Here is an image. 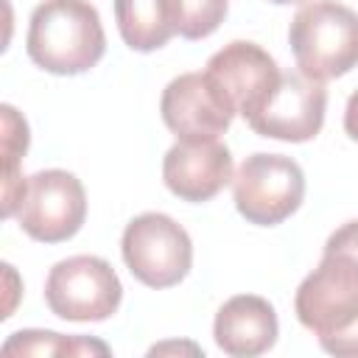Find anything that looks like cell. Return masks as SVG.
<instances>
[{"mask_svg": "<svg viewBox=\"0 0 358 358\" xmlns=\"http://www.w3.org/2000/svg\"><path fill=\"white\" fill-rule=\"evenodd\" d=\"M294 310L324 352L358 358V221L330 232L319 266L296 288Z\"/></svg>", "mask_w": 358, "mask_h": 358, "instance_id": "1", "label": "cell"}, {"mask_svg": "<svg viewBox=\"0 0 358 358\" xmlns=\"http://www.w3.org/2000/svg\"><path fill=\"white\" fill-rule=\"evenodd\" d=\"M25 50L36 67L53 76H78L92 70L106 50L98 8L90 0L39 3L28 22Z\"/></svg>", "mask_w": 358, "mask_h": 358, "instance_id": "2", "label": "cell"}, {"mask_svg": "<svg viewBox=\"0 0 358 358\" xmlns=\"http://www.w3.org/2000/svg\"><path fill=\"white\" fill-rule=\"evenodd\" d=\"M299 73L316 81L347 76L358 64V11L338 0H308L288 25Z\"/></svg>", "mask_w": 358, "mask_h": 358, "instance_id": "3", "label": "cell"}, {"mask_svg": "<svg viewBox=\"0 0 358 358\" xmlns=\"http://www.w3.org/2000/svg\"><path fill=\"white\" fill-rule=\"evenodd\" d=\"M120 252L131 277L148 288H173L193 266V241L187 229L165 213L134 215L123 229Z\"/></svg>", "mask_w": 358, "mask_h": 358, "instance_id": "4", "label": "cell"}, {"mask_svg": "<svg viewBox=\"0 0 358 358\" xmlns=\"http://www.w3.org/2000/svg\"><path fill=\"white\" fill-rule=\"evenodd\" d=\"M238 213L257 227H277L291 218L305 199V173L285 154L257 151L241 162L232 176Z\"/></svg>", "mask_w": 358, "mask_h": 358, "instance_id": "5", "label": "cell"}, {"mask_svg": "<svg viewBox=\"0 0 358 358\" xmlns=\"http://www.w3.org/2000/svg\"><path fill=\"white\" fill-rule=\"evenodd\" d=\"M120 299V277L98 255L64 257L45 280V302L50 313L67 322H103L117 313Z\"/></svg>", "mask_w": 358, "mask_h": 358, "instance_id": "6", "label": "cell"}, {"mask_svg": "<svg viewBox=\"0 0 358 358\" xmlns=\"http://www.w3.org/2000/svg\"><path fill=\"white\" fill-rule=\"evenodd\" d=\"M14 218L20 229L39 243L70 241L87 218V193L81 179L62 168L36 171L25 182Z\"/></svg>", "mask_w": 358, "mask_h": 358, "instance_id": "7", "label": "cell"}, {"mask_svg": "<svg viewBox=\"0 0 358 358\" xmlns=\"http://www.w3.org/2000/svg\"><path fill=\"white\" fill-rule=\"evenodd\" d=\"M159 115L176 140H218L238 115L232 98L207 73H182L162 90Z\"/></svg>", "mask_w": 358, "mask_h": 358, "instance_id": "8", "label": "cell"}, {"mask_svg": "<svg viewBox=\"0 0 358 358\" xmlns=\"http://www.w3.org/2000/svg\"><path fill=\"white\" fill-rule=\"evenodd\" d=\"M327 90L305 73H282L268 98L246 117L249 129L260 137L308 143L324 126Z\"/></svg>", "mask_w": 358, "mask_h": 358, "instance_id": "9", "label": "cell"}, {"mask_svg": "<svg viewBox=\"0 0 358 358\" xmlns=\"http://www.w3.org/2000/svg\"><path fill=\"white\" fill-rule=\"evenodd\" d=\"M235 176L232 154L218 140H176L162 159V182L182 201H210Z\"/></svg>", "mask_w": 358, "mask_h": 358, "instance_id": "10", "label": "cell"}, {"mask_svg": "<svg viewBox=\"0 0 358 358\" xmlns=\"http://www.w3.org/2000/svg\"><path fill=\"white\" fill-rule=\"evenodd\" d=\"M207 73L224 87L243 120L268 98L282 76L274 56L246 39H235L215 50L207 59Z\"/></svg>", "mask_w": 358, "mask_h": 358, "instance_id": "11", "label": "cell"}, {"mask_svg": "<svg viewBox=\"0 0 358 358\" xmlns=\"http://www.w3.org/2000/svg\"><path fill=\"white\" fill-rule=\"evenodd\" d=\"M280 333L277 313L268 299L257 294L229 296L213 322V338L218 350L232 358H255L274 347Z\"/></svg>", "mask_w": 358, "mask_h": 358, "instance_id": "12", "label": "cell"}, {"mask_svg": "<svg viewBox=\"0 0 358 358\" xmlns=\"http://www.w3.org/2000/svg\"><path fill=\"white\" fill-rule=\"evenodd\" d=\"M115 22L131 50L151 53L176 34L165 0H115Z\"/></svg>", "mask_w": 358, "mask_h": 358, "instance_id": "13", "label": "cell"}, {"mask_svg": "<svg viewBox=\"0 0 358 358\" xmlns=\"http://www.w3.org/2000/svg\"><path fill=\"white\" fill-rule=\"evenodd\" d=\"M0 117H3V218H14L28 182V176L20 173V162L28 151L31 134L25 117L11 103L0 106Z\"/></svg>", "mask_w": 358, "mask_h": 358, "instance_id": "14", "label": "cell"}, {"mask_svg": "<svg viewBox=\"0 0 358 358\" xmlns=\"http://www.w3.org/2000/svg\"><path fill=\"white\" fill-rule=\"evenodd\" d=\"M3 355H109L98 338L62 336L53 330H17L3 341Z\"/></svg>", "mask_w": 358, "mask_h": 358, "instance_id": "15", "label": "cell"}, {"mask_svg": "<svg viewBox=\"0 0 358 358\" xmlns=\"http://www.w3.org/2000/svg\"><path fill=\"white\" fill-rule=\"evenodd\" d=\"M173 28L185 39H204L218 31L227 17L229 0H165Z\"/></svg>", "mask_w": 358, "mask_h": 358, "instance_id": "16", "label": "cell"}, {"mask_svg": "<svg viewBox=\"0 0 358 358\" xmlns=\"http://www.w3.org/2000/svg\"><path fill=\"white\" fill-rule=\"evenodd\" d=\"M344 131L350 134V140H358V90L347 101V109H344Z\"/></svg>", "mask_w": 358, "mask_h": 358, "instance_id": "17", "label": "cell"}, {"mask_svg": "<svg viewBox=\"0 0 358 358\" xmlns=\"http://www.w3.org/2000/svg\"><path fill=\"white\" fill-rule=\"evenodd\" d=\"M268 3H277V6H288V3H296V0H268Z\"/></svg>", "mask_w": 358, "mask_h": 358, "instance_id": "18", "label": "cell"}]
</instances>
